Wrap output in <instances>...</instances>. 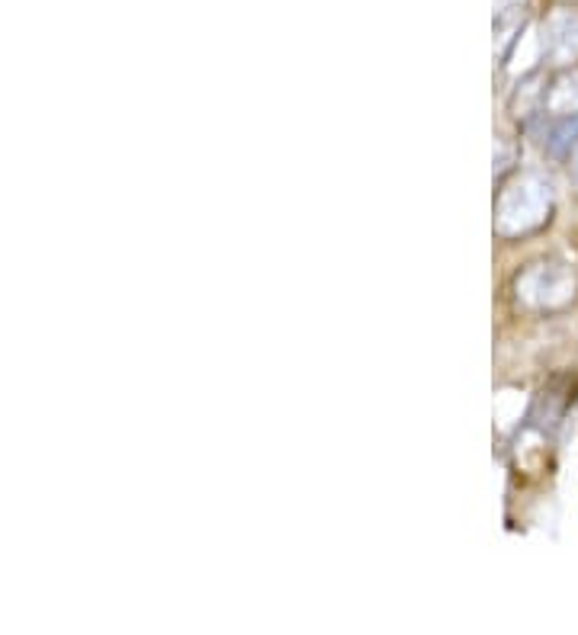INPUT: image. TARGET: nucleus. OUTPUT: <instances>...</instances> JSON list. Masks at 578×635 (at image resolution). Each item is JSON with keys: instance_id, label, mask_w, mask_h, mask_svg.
Here are the masks:
<instances>
[{"instance_id": "20e7f679", "label": "nucleus", "mask_w": 578, "mask_h": 635, "mask_svg": "<svg viewBox=\"0 0 578 635\" xmlns=\"http://www.w3.org/2000/svg\"><path fill=\"white\" fill-rule=\"evenodd\" d=\"M575 401V395L569 389H559V379L553 385H546V389L537 395L534 408H530V424H534L540 433H556L566 421V411Z\"/></svg>"}, {"instance_id": "7ed1b4c3", "label": "nucleus", "mask_w": 578, "mask_h": 635, "mask_svg": "<svg viewBox=\"0 0 578 635\" xmlns=\"http://www.w3.org/2000/svg\"><path fill=\"white\" fill-rule=\"evenodd\" d=\"M543 45L556 65H572L578 58V13H556L543 26Z\"/></svg>"}, {"instance_id": "f257e3e1", "label": "nucleus", "mask_w": 578, "mask_h": 635, "mask_svg": "<svg viewBox=\"0 0 578 635\" xmlns=\"http://www.w3.org/2000/svg\"><path fill=\"white\" fill-rule=\"evenodd\" d=\"M553 215V183L540 174H514L495 199V235L524 238Z\"/></svg>"}, {"instance_id": "39448f33", "label": "nucleus", "mask_w": 578, "mask_h": 635, "mask_svg": "<svg viewBox=\"0 0 578 635\" xmlns=\"http://www.w3.org/2000/svg\"><path fill=\"white\" fill-rule=\"evenodd\" d=\"M546 106L553 116H578V74H562L553 81Z\"/></svg>"}, {"instance_id": "f03ea898", "label": "nucleus", "mask_w": 578, "mask_h": 635, "mask_svg": "<svg viewBox=\"0 0 578 635\" xmlns=\"http://www.w3.org/2000/svg\"><path fill=\"white\" fill-rule=\"evenodd\" d=\"M517 302L534 308V312H559L575 299V273L559 260H540L517 276Z\"/></svg>"}]
</instances>
